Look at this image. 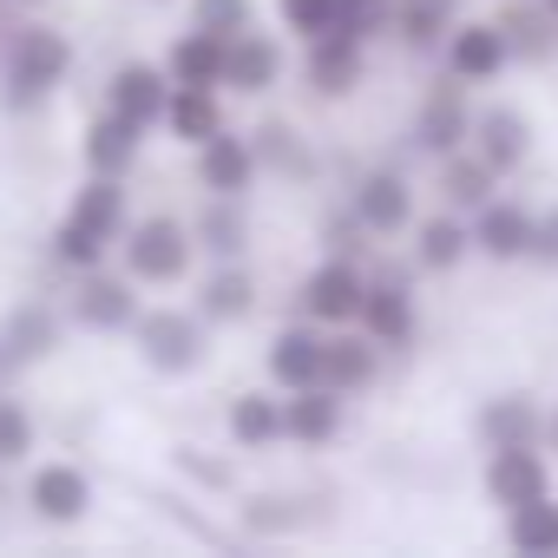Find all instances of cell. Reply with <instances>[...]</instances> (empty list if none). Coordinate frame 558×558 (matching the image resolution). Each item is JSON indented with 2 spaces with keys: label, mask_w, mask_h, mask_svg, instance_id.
Wrapping results in <instances>:
<instances>
[{
  "label": "cell",
  "mask_w": 558,
  "mask_h": 558,
  "mask_svg": "<svg viewBox=\"0 0 558 558\" xmlns=\"http://www.w3.org/2000/svg\"><path fill=\"white\" fill-rule=\"evenodd\" d=\"M263 303V283H256V269L250 256H230V263H204L191 276V310L210 323V329H243Z\"/></svg>",
  "instance_id": "9a60e30c"
},
{
  "label": "cell",
  "mask_w": 558,
  "mask_h": 558,
  "mask_svg": "<svg viewBox=\"0 0 558 558\" xmlns=\"http://www.w3.org/2000/svg\"><path fill=\"white\" fill-rule=\"evenodd\" d=\"M47 256H53V269H66V276H80V269H99V263H112V250H106L99 236L73 230L66 217L53 223V236H47Z\"/></svg>",
  "instance_id": "f35d334b"
},
{
  "label": "cell",
  "mask_w": 558,
  "mask_h": 558,
  "mask_svg": "<svg viewBox=\"0 0 558 558\" xmlns=\"http://www.w3.org/2000/svg\"><path fill=\"white\" fill-rule=\"evenodd\" d=\"M381 375H388V349H381L362 323L329 329V362H323V381H329L336 395L362 401V395H375V388H381Z\"/></svg>",
  "instance_id": "484cf974"
},
{
  "label": "cell",
  "mask_w": 558,
  "mask_h": 558,
  "mask_svg": "<svg viewBox=\"0 0 558 558\" xmlns=\"http://www.w3.org/2000/svg\"><path fill=\"white\" fill-rule=\"evenodd\" d=\"M558 460L545 447H480V499L506 519L532 499H551L558 493Z\"/></svg>",
  "instance_id": "ba28073f"
},
{
  "label": "cell",
  "mask_w": 558,
  "mask_h": 558,
  "mask_svg": "<svg viewBox=\"0 0 558 558\" xmlns=\"http://www.w3.org/2000/svg\"><path fill=\"white\" fill-rule=\"evenodd\" d=\"M73 66H80L73 34H60L53 21L21 14L8 34H0V112H14V119L40 112L73 80Z\"/></svg>",
  "instance_id": "6da1fadb"
},
{
  "label": "cell",
  "mask_w": 558,
  "mask_h": 558,
  "mask_svg": "<svg viewBox=\"0 0 558 558\" xmlns=\"http://www.w3.org/2000/svg\"><path fill=\"white\" fill-rule=\"evenodd\" d=\"M368 243H375V236H368V223L349 210V197L316 217V256H362V263H368Z\"/></svg>",
  "instance_id": "74e56055"
},
{
  "label": "cell",
  "mask_w": 558,
  "mask_h": 558,
  "mask_svg": "<svg viewBox=\"0 0 558 558\" xmlns=\"http://www.w3.org/2000/svg\"><path fill=\"white\" fill-rule=\"evenodd\" d=\"M158 132H165L178 151H197V145H210L217 132H230V93H217V86H171Z\"/></svg>",
  "instance_id": "4316f807"
},
{
  "label": "cell",
  "mask_w": 558,
  "mask_h": 558,
  "mask_svg": "<svg viewBox=\"0 0 558 558\" xmlns=\"http://www.w3.org/2000/svg\"><path fill=\"white\" fill-rule=\"evenodd\" d=\"M342 434H349V395H336L329 381L283 395V447H303V453H329Z\"/></svg>",
  "instance_id": "603a6c76"
},
{
  "label": "cell",
  "mask_w": 558,
  "mask_h": 558,
  "mask_svg": "<svg viewBox=\"0 0 558 558\" xmlns=\"http://www.w3.org/2000/svg\"><path fill=\"white\" fill-rule=\"evenodd\" d=\"M480 447H545V401L532 388H499L473 408Z\"/></svg>",
  "instance_id": "d4e9b609"
},
{
  "label": "cell",
  "mask_w": 558,
  "mask_h": 558,
  "mask_svg": "<svg viewBox=\"0 0 558 558\" xmlns=\"http://www.w3.org/2000/svg\"><path fill=\"white\" fill-rule=\"evenodd\" d=\"M368 60H375V40H362L355 27H336V34H323V40L303 47L296 80L310 86V99H323V106H349V99L368 86Z\"/></svg>",
  "instance_id": "52a82bcc"
},
{
  "label": "cell",
  "mask_w": 558,
  "mask_h": 558,
  "mask_svg": "<svg viewBox=\"0 0 558 558\" xmlns=\"http://www.w3.org/2000/svg\"><path fill=\"white\" fill-rule=\"evenodd\" d=\"M545 453L558 460V408H545Z\"/></svg>",
  "instance_id": "7bdbcfd3"
},
{
  "label": "cell",
  "mask_w": 558,
  "mask_h": 558,
  "mask_svg": "<svg viewBox=\"0 0 558 558\" xmlns=\"http://www.w3.org/2000/svg\"><path fill=\"white\" fill-rule=\"evenodd\" d=\"M0 473H8V466H0Z\"/></svg>",
  "instance_id": "7dc6e473"
},
{
  "label": "cell",
  "mask_w": 558,
  "mask_h": 558,
  "mask_svg": "<svg viewBox=\"0 0 558 558\" xmlns=\"http://www.w3.org/2000/svg\"><path fill=\"white\" fill-rule=\"evenodd\" d=\"M34 453H40V421H34V408H27L21 395L0 388V466H21V473H27Z\"/></svg>",
  "instance_id": "8d00e7d4"
},
{
  "label": "cell",
  "mask_w": 558,
  "mask_h": 558,
  "mask_svg": "<svg viewBox=\"0 0 558 558\" xmlns=\"http://www.w3.org/2000/svg\"><path fill=\"white\" fill-rule=\"evenodd\" d=\"M290 80V34L283 27H243L236 40H230V53H223V93L230 99H269L276 86Z\"/></svg>",
  "instance_id": "5bb4252c"
},
{
  "label": "cell",
  "mask_w": 558,
  "mask_h": 558,
  "mask_svg": "<svg viewBox=\"0 0 558 558\" xmlns=\"http://www.w3.org/2000/svg\"><path fill=\"white\" fill-rule=\"evenodd\" d=\"M158 8H171V0H158Z\"/></svg>",
  "instance_id": "bcb514c9"
},
{
  "label": "cell",
  "mask_w": 558,
  "mask_h": 558,
  "mask_svg": "<svg viewBox=\"0 0 558 558\" xmlns=\"http://www.w3.org/2000/svg\"><path fill=\"white\" fill-rule=\"evenodd\" d=\"M0 8H14V14H34V8H47V0H0Z\"/></svg>",
  "instance_id": "ee69618b"
},
{
  "label": "cell",
  "mask_w": 558,
  "mask_h": 558,
  "mask_svg": "<svg viewBox=\"0 0 558 558\" xmlns=\"http://www.w3.org/2000/svg\"><path fill=\"white\" fill-rule=\"evenodd\" d=\"M473 86H460V80H434L421 99H414V119H408V145L434 165V158H447V151H460V145H473Z\"/></svg>",
  "instance_id": "8fae6325"
},
{
  "label": "cell",
  "mask_w": 558,
  "mask_h": 558,
  "mask_svg": "<svg viewBox=\"0 0 558 558\" xmlns=\"http://www.w3.org/2000/svg\"><path fill=\"white\" fill-rule=\"evenodd\" d=\"M73 230H86V236H99L112 256H119V236H125V223L138 217L132 210V178H106V171H80V184H73V197H66V210H60Z\"/></svg>",
  "instance_id": "d6986e66"
},
{
  "label": "cell",
  "mask_w": 558,
  "mask_h": 558,
  "mask_svg": "<svg viewBox=\"0 0 558 558\" xmlns=\"http://www.w3.org/2000/svg\"><path fill=\"white\" fill-rule=\"evenodd\" d=\"M66 329H73L66 303H53V296H21L8 316H0V349H8L14 368H40V362H53V355L66 349Z\"/></svg>",
  "instance_id": "2e32d148"
},
{
  "label": "cell",
  "mask_w": 558,
  "mask_h": 558,
  "mask_svg": "<svg viewBox=\"0 0 558 558\" xmlns=\"http://www.w3.org/2000/svg\"><path fill=\"white\" fill-rule=\"evenodd\" d=\"M184 21L217 40H236L243 27H256V0H184Z\"/></svg>",
  "instance_id": "ab89813d"
},
{
  "label": "cell",
  "mask_w": 558,
  "mask_h": 558,
  "mask_svg": "<svg viewBox=\"0 0 558 558\" xmlns=\"http://www.w3.org/2000/svg\"><path fill=\"white\" fill-rule=\"evenodd\" d=\"M66 316L80 336H132V323L145 316V283H132V276L119 263H99V269H80L66 276Z\"/></svg>",
  "instance_id": "277c9868"
},
{
  "label": "cell",
  "mask_w": 558,
  "mask_h": 558,
  "mask_svg": "<svg viewBox=\"0 0 558 558\" xmlns=\"http://www.w3.org/2000/svg\"><path fill=\"white\" fill-rule=\"evenodd\" d=\"M191 230H197L204 263L250 256V210H243L236 197H204V204H197V217H191Z\"/></svg>",
  "instance_id": "d6a6232c"
},
{
  "label": "cell",
  "mask_w": 558,
  "mask_h": 558,
  "mask_svg": "<svg viewBox=\"0 0 558 558\" xmlns=\"http://www.w3.org/2000/svg\"><path fill=\"white\" fill-rule=\"evenodd\" d=\"M473 151L512 184V178L532 165V151H538V125H532V112L512 106V99H486V106L473 112Z\"/></svg>",
  "instance_id": "e0dca14e"
},
{
  "label": "cell",
  "mask_w": 558,
  "mask_h": 558,
  "mask_svg": "<svg viewBox=\"0 0 558 558\" xmlns=\"http://www.w3.org/2000/svg\"><path fill=\"white\" fill-rule=\"evenodd\" d=\"M112 263L132 276V283H145V290H191V276L204 269V250H197L191 217H178V210H138L125 223Z\"/></svg>",
  "instance_id": "7a4b0ae2"
},
{
  "label": "cell",
  "mask_w": 558,
  "mask_h": 558,
  "mask_svg": "<svg viewBox=\"0 0 558 558\" xmlns=\"http://www.w3.org/2000/svg\"><path fill=\"white\" fill-rule=\"evenodd\" d=\"M532 223L538 210L512 191H493L480 210H473V256L493 263V269H512V263H532Z\"/></svg>",
  "instance_id": "ac0fdd59"
},
{
  "label": "cell",
  "mask_w": 558,
  "mask_h": 558,
  "mask_svg": "<svg viewBox=\"0 0 558 558\" xmlns=\"http://www.w3.org/2000/svg\"><path fill=\"white\" fill-rule=\"evenodd\" d=\"M368 269H375V263H368ZM362 329H368L388 355H414V342H421V296H414L408 276L375 269L368 303H362Z\"/></svg>",
  "instance_id": "ffe728a7"
},
{
  "label": "cell",
  "mask_w": 558,
  "mask_h": 558,
  "mask_svg": "<svg viewBox=\"0 0 558 558\" xmlns=\"http://www.w3.org/2000/svg\"><path fill=\"white\" fill-rule=\"evenodd\" d=\"M145 125L138 119H125V112H112V106H99L86 125H80V171H106V178H132L138 171V158H145Z\"/></svg>",
  "instance_id": "cb8c5ba5"
},
{
  "label": "cell",
  "mask_w": 558,
  "mask_h": 558,
  "mask_svg": "<svg viewBox=\"0 0 558 558\" xmlns=\"http://www.w3.org/2000/svg\"><path fill=\"white\" fill-rule=\"evenodd\" d=\"M191 178H197V191L204 197H236V204H250L256 197V184L269 178L263 171V151H256V132H217L210 145H197L191 151Z\"/></svg>",
  "instance_id": "4fadbf2b"
},
{
  "label": "cell",
  "mask_w": 558,
  "mask_h": 558,
  "mask_svg": "<svg viewBox=\"0 0 558 558\" xmlns=\"http://www.w3.org/2000/svg\"><path fill=\"white\" fill-rule=\"evenodd\" d=\"M349 210L368 223L375 243H401V236L414 230V217H421V184H414L395 158L362 165V171L349 178Z\"/></svg>",
  "instance_id": "8992f818"
},
{
  "label": "cell",
  "mask_w": 558,
  "mask_h": 558,
  "mask_svg": "<svg viewBox=\"0 0 558 558\" xmlns=\"http://www.w3.org/2000/svg\"><path fill=\"white\" fill-rule=\"evenodd\" d=\"M256 151H263V171H276V178H310L316 171V158H310V138H303V125H290V119H269L263 132H256Z\"/></svg>",
  "instance_id": "d590c367"
},
{
  "label": "cell",
  "mask_w": 558,
  "mask_h": 558,
  "mask_svg": "<svg viewBox=\"0 0 558 558\" xmlns=\"http://www.w3.org/2000/svg\"><path fill=\"white\" fill-rule=\"evenodd\" d=\"M342 8H349V27L362 40H388L395 34V0H342Z\"/></svg>",
  "instance_id": "60d3db41"
},
{
  "label": "cell",
  "mask_w": 558,
  "mask_h": 558,
  "mask_svg": "<svg viewBox=\"0 0 558 558\" xmlns=\"http://www.w3.org/2000/svg\"><path fill=\"white\" fill-rule=\"evenodd\" d=\"M408 263H414V276H453V269H466L473 263V217L447 210V204L421 210L414 230H408Z\"/></svg>",
  "instance_id": "44dd1931"
},
{
  "label": "cell",
  "mask_w": 558,
  "mask_h": 558,
  "mask_svg": "<svg viewBox=\"0 0 558 558\" xmlns=\"http://www.w3.org/2000/svg\"><path fill=\"white\" fill-rule=\"evenodd\" d=\"M460 14H466V0H395V34L388 40L414 60H440Z\"/></svg>",
  "instance_id": "f1b7e54d"
},
{
  "label": "cell",
  "mask_w": 558,
  "mask_h": 558,
  "mask_svg": "<svg viewBox=\"0 0 558 558\" xmlns=\"http://www.w3.org/2000/svg\"><path fill=\"white\" fill-rule=\"evenodd\" d=\"M499 184H506V178H499L473 145H460V151L434 158V204H447V210H466V217H473Z\"/></svg>",
  "instance_id": "f546056e"
},
{
  "label": "cell",
  "mask_w": 558,
  "mask_h": 558,
  "mask_svg": "<svg viewBox=\"0 0 558 558\" xmlns=\"http://www.w3.org/2000/svg\"><path fill=\"white\" fill-rule=\"evenodd\" d=\"M14 375H21V368H14V362H8V349H0V388H8V381H14Z\"/></svg>",
  "instance_id": "f6af8a7d"
},
{
  "label": "cell",
  "mask_w": 558,
  "mask_h": 558,
  "mask_svg": "<svg viewBox=\"0 0 558 558\" xmlns=\"http://www.w3.org/2000/svg\"><path fill=\"white\" fill-rule=\"evenodd\" d=\"M532 263L538 269H558V204H545L538 223H532Z\"/></svg>",
  "instance_id": "b9f144b4"
},
{
  "label": "cell",
  "mask_w": 558,
  "mask_h": 558,
  "mask_svg": "<svg viewBox=\"0 0 558 558\" xmlns=\"http://www.w3.org/2000/svg\"><path fill=\"white\" fill-rule=\"evenodd\" d=\"M223 434L236 453H276L283 447V388H236L223 401Z\"/></svg>",
  "instance_id": "83f0119b"
},
{
  "label": "cell",
  "mask_w": 558,
  "mask_h": 558,
  "mask_svg": "<svg viewBox=\"0 0 558 558\" xmlns=\"http://www.w3.org/2000/svg\"><path fill=\"white\" fill-rule=\"evenodd\" d=\"M125 342H132L138 368L158 375V381H191V375H204L210 355H217V329H210L191 303H145V316L132 323Z\"/></svg>",
  "instance_id": "3957f363"
},
{
  "label": "cell",
  "mask_w": 558,
  "mask_h": 558,
  "mask_svg": "<svg viewBox=\"0 0 558 558\" xmlns=\"http://www.w3.org/2000/svg\"><path fill=\"white\" fill-rule=\"evenodd\" d=\"M223 53H230V40H217V34H204V27H178L171 40H165V73H171V86H217L223 93Z\"/></svg>",
  "instance_id": "4dcf8cb0"
},
{
  "label": "cell",
  "mask_w": 558,
  "mask_h": 558,
  "mask_svg": "<svg viewBox=\"0 0 558 558\" xmlns=\"http://www.w3.org/2000/svg\"><path fill=\"white\" fill-rule=\"evenodd\" d=\"M499 27H506L519 66H545L558 53V21L545 0H499Z\"/></svg>",
  "instance_id": "1f68e13d"
},
{
  "label": "cell",
  "mask_w": 558,
  "mask_h": 558,
  "mask_svg": "<svg viewBox=\"0 0 558 558\" xmlns=\"http://www.w3.org/2000/svg\"><path fill=\"white\" fill-rule=\"evenodd\" d=\"M323 362H329V329L310 323V316H296V310L276 323L269 342H263V381L283 388V395L316 388V381H323Z\"/></svg>",
  "instance_id": "7c38bea8"
},
{
  "label": "cell",
  "mask_w": 558,
  "mask_h": 558,
  "mask_svg": "<svg viewBox=\"0 0 558 558\" xmlns=\"http://www.w3.org/2000/svg\"><path fill=\"white\" fill-rule=\"evenodd\" d=\"M519 60H512V40H506V27H499V14H460L453 21V34H447V47H440V73L447 80H460V86H499L506 73H512Z\"/></svg>",
  "instance_id": "30bf717a"
},
{
  "label": "cell",
  "mask_w": 558,
  "mask_h": 558,
  "mask_svg": "<svg viewBox=\"0 0 558 558\" xmlns=\"http://www.w3.org/2000/svg\"><path fill=\"white\" fill-rule=\"evenodd\" d=\"M165 99H171V73H165V60H138V53L112 60V73H106V86H99V106L138 119L145 132H158Z\"/></svg>",
  "instance_id": "7402d4cb"
},
{
  "label": "cell",
  "mask_w": 558,
  "mask_h": 558,
  "mask_svg": "<svg viewBox=\"0 0 558 558\" xmlns=\"http://www.w3.org/2000/svg\"><path fill=\"white\" fill-rule=\"evenodd\" d=\"M21 506H27L40 525H53V532H73V525H86V519H93V506H99V486H93V473H86L80 460H27Z\"/></svg>",
  "instance_id": "9c48e42d"
},
{
  "label": "cell",
  "mask_w": 558,
  "mask_h": 558,
  "mask_svg": "<svg viewBox=\"0 0 558 558\" xmlns=\"http://www.w3.org/2000/svg\"><path fill=\"white\" fill-rule=\"evenodd\" d=\"M499 538L519 551V558H558V493L551 499H532L519 512L499 519Z\"/></svg>",
  "instance_id": "836d02e7"
},
{
  "label": "cell",
  "mask_w": 558,
  "mask_h": 558,
  "mask_svg": "<svg viewBox=\"0 0 558 558\" xmlns=\"http://www.w3.org/2000/svg\"><path fill=\"white\" fill-rule=\"evenodd\" d=\"M368 283H375V269L362 256H316L303 269V283H296V316L323 323V329H349L362 323V303H368Z\"/></svg>",
  "instance_id": "5b68a950"
},
{
  "label": "cell",
  "mask_w": 558,
  "mask_h": 558,
  "mask_svg": "<svg viewBox=\"0 0 558 558\" xmlns=\"http://www.w3.org/2000/svg\"><path fill=\"white\" fill-rule=\"evenodd\" d=\"M269 14H276V27L290 34V47H310V40L336 34V27H349L342 0H269Z\"/></svg>",
  "instance_id": "e575fe53"
}]
</instances>
